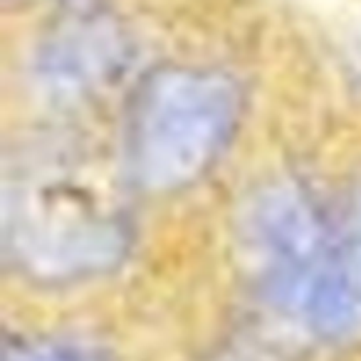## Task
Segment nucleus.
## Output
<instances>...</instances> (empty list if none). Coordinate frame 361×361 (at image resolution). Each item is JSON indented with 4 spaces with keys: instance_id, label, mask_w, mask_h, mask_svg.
I'll return each instance as SVG.
<instances>
[{
    "instance_id": "obj_5",
    "label": "nucleus",
    "mask_w": 361,
    "mask_h": 361,
    "mask_svg": "<svg viewBox=\"0 0 361 361\" xmlns=\"http://www.w3.org/2000/svg\"><path fill=\"white\" fill-rule=\"evenodd\" d=\"M124 65V40L104 18L82 16L55 32L42 55V77L60 94H87Z\"/></svg>"
},
{
    "instance_id": "obj_4",
    "label": "nucleus",
    "mask_w": 361,
    "mask_h": 361,
    "mask_svg": "<svg viewBox=\"0 0 361 361\" xmlns=\"http://www.w3.org/2000/svg\"><path fill=\"white\" fill-rule=\"evenodd\" d=\"M302 317L331 344L361 339V186L331 208L329 238Z\"/></svg>"
},
{
    "instance_id": "obj_3",
    "label": "nucleus",
    "mask_w": 361,
    "mask_h": 361,
    "mask_svg": "<svg viewBox=\"0 0 361 361\" xmlns=\"http://www.w3.org/2000/svg\"><path fill=\"white\" fill-rule=\"evenodd\" d=\"M329 226L331 211L302 183L277 180L255 193L240 218V247L265 300L305 312Z\"/></svg>"
},
{
    "instance_id": "obj_6",
    "label": "nucleus",
    "mask_w": 361,
    "mask_h": 361,
    "mask_svg": "<svg viewBox=\"0 0 361 361\" xmlns=\"http://www.w3.org/2000/svg\"><path fill=\"white\" fill-rule=\"evenodd\" d=\"M3 361H111L90 344L77 341H8Z\"/></svg>"
},
{
    "instance_id": "obj_1",
    "label": "nucleus",
    "mask_w": 361,
    "mask_h": 361,
    "mask_svg": "<svg viewBox=\"0 0 361 361\" xmlns=\"http://www.w3.org/2000/svg\"><path fill=\"white\" fill-rule=\"evenodd\" d=\"M131 243L121 206L65 156H40L6 178L3 245L23 275L75 282L116 267Z\"/></svg>"
},
{
    "instance_id": "obj_2",
    "label": "nucleus",
    "mask_w": 361,
    "mask_h": 361,
    "mask_svg": "<svg viewBox=\"0 0 361 361\" xmlns=\"http://www.w3.org/2000/svg\"><path fill=\"white\" fill-rule=\"evenodd\" d=\"M243 92L213 67L169 65L136 90L126 114L124 164L144 191L173 193L213 169L231 144Z\"/></svg>"
}]
</instances>
